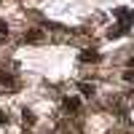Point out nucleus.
I'll use <instances>...</instances> for the list:
<instances>
[{
  "label": "nucleus",
  "instance_id": "8",
  "mask_svg": "<svg viewBox=\"0 0 134 134\" xmlns=\"http://www.w3.org/2000/svg\"><path fill=\"white\" fill-rule=\"evenodd\" d=\"M0 32H5V35H8V27H5V21H3V19H0Z\"/></svg>",
  "mask_w": 134,
  "mask_h": 134
},
{
  "label": "nucleus",
  "instance_id": "7",
  "mask_svg": "<svg viewBox=\"0 0 134 134\" xmlns=\"http://www.w3.org/2000/svg\"><path fill=\"white\" fill-rule=\"evenodd\" d=\"M124 78H126V81H134V70H126V72H124Z\"/></svg>",
  "mask_w": 134,
  "mask_h": 134
},
{
  "label": "nucleus",
  "instance_id": "3",
  "mask_svg": "<svg viewBox=\"0 0 134 134\" xmlns=\"http://www.w3.org/2000/svg\"><path fill=\"white\" fill-rule=\"evenodd\" d=\"M0 83H3V86H16V78L11 75V72H3V70H0Z\"/></svg>",
  "mask_w": 134,
  "mask_h": 134
},
{
  "label": "nucleus",
  "instance_id": "10",
  "mask_svg": "<svg viewBox=\"0 0 134 134\" xmlns=\"http://www.w3.org/2000/svg\"><path fill=\"white\" fill-rule=\"evenodd\" d=\"M131 67H134V57H131Z\"/></svg>",
  "mask_w": 134,
  "mask_h": 134
},
{
  "label": "nucleus",
  "instance_id": "1",
  "mask_svg": "<svg viewBox=\"0 0 134 134\" xmlns=\"http://www.w3.org/2000/svg\"><path fill=\"white\" fill-rule=\"evenodd\" d=\"M24 40H27V43H38V40H43V30H27Z\"/></svg>",
  "mask_w": 134,
  "mask_h": 134
},
{
  "label": "nucleus",
  "instance_id": "2",
  "mask_svg": "<svg viewBox=\"0 0 134 134\" xmlns=\"http://www.w3.org/2000/svg\"><path fill=\"white\" fill-rule=\"evenodd\" d=\"M78 107H81V99H75V97H67V99H64V110H67V113H70V110L75 113Z\"/></svg>",
  "mask_w": 134,
  "mask_h": 134
},
{
  "label": "nucleus",
  "instance_id": "5",
  "mask_svg": "<svg viewBox=\"0 0 134 134\" xmlns=\"http://www.w3.org/2000/svg\"><path fill=\"white\" fill-rule=\"evenodd\" d=\"M81 91H83V97H91L94 94V83H81Z\"/></svg>",
  "mask_w": 134,
  "mask_h": 134
},
{
  "label": "nucleus",
  "instance_id": "4",
  "mask_svg": "<svg viewBox=\"0 0 134 134\" xmlns=\"http://www.w3.org/2000/svg\"><path fill=\"white\" fill-rule=\"evenodd\" d=\"M81 59H83V62H99V54H97V51H88V48H86V51L81 54Z\"/></svg>",
  "mask_w": 134,
  "mask_h": 134
},
{
  "label": "nucleus",
  "instance_id": "9",
  "mask_svg": "<svg viewBox=\"0 0 134 134\" xmlns=\"http://www.w3.org/2000/svg\"><path fill=\"white\" fill-rule=\"evenodd\" d=\"M5 124V113H0V126H3Z\"/></svg>",
  "mask_w": 134,
  "mask_h": 134
},
{
  "label": "nucleus",
  "instance_id": "6",
  "mask_svg": "<svg viewBox=\"0 0 134 134\" xmlns=\"http://www.w3.org/2000/svg\"><path fill=\"white\" fill-rule=\"evenodd\" d=\"M21 118H24V124H30V126H32V124H35V115H32V113H30V110H24V113H21Z\"/></svg>",
  "mask_w": 134,
  "mask_h": 134
}]
</instances>
